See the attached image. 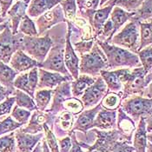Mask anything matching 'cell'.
<instances>
[{"label": "cell", "mask_w": 152, "mask_h": 152, "mask_svg": "<svg viewBox=\"0 0 152 152\" xmlns=\"http://www.w3.org/2000/svg\"><path fill=\"white\" fill-rule=\"evenodd\" d=\"M19 129L14 132L17 152H31L37 143L44 137V133L39 132L37 134H30L23 132L21 128Z\"/></svg>", "instance_id": "5bb4252c"}, {"label": "cell", "mask_w": 152, "mask_h": 152, "mask_svg": "<svg viewBox=\"0 0 152 152\" xmlns=\"http://www.w3.org/2000/svg\"><path fill=\"white\" fill-rule=\"evenodd\" d=\"M63 111L66 110L72 113L73 115H77L83 110V105L81 100L77 99V97H70L67 100H65L63 103Z\"/></svg>", "instance_id": "f35d334b"}, {"label": "cell", "mask_w": 152, "mask_h": 152, "mask_svg": "<svg viewBox=\"0 0 152 152\" xmlns=\"http://www.w3.org/2000/svg\"><path fill=\"white\" fill-rule=\"evenodd\" d=\"M109 43L137 54L140 44L139 22L132 18L111 37Z\"/></svg>", "instance_id": "3957f363"}, {"label": "cell", "mask_w": 152, "mask_h": 152, "mask_svg": "<svg viewBox=\"0 0 152 152\" xmlns=\"http://www.w3.org/2000/svg\"><path fill=\"white\" fill-rule=\"evenodd\" d=\"M61 23H66V19L64 18L63 9L58 4L51 10L37 18L35 25L38 36H41L53 26Z\"/></svg>", "instance_id": "9c48e42d"}, {"label": "cell", "mask_w": 152, "mask_h": 152, "mask_svg": "<svg viewBox=\"0 0 152 152\" xmlns=\"http://www.w3.org/2000/svg\"><path fill=\"white\" fill-rule=\"evenodd\" d=\"M96 79V77L84 75V74H79L77 79H74L73 81L70 82L71 95L77 98L81 96L85 91V90L88 87H90L91 84H93Z\"/></svg>", "instance_id": "4316f807"}, {"label": "cell", "mask_w": 152, "mask_h": 152, "mask_svg": "<svg viewBox=\"0 0 152 152\" xmlns=\"http://www.w3.org/2000/svg\"><path fill=\"white\" fill-rule=\"evenodd\" d=\"M13 96H15L16 105H18L20 108L25 109V110H28L30 111L37 110L35 102H34V99L30 95L23 92L22 91L16 89Z\"/></svg>", "instance_id": "f1b7e54d"}, {"label": "cell", "mask_w": 152, "mask_h": 152, "mask_svg": "<svg viewBox=\"0 0 152 152\" xmlns=\"http://www.w3.org/2000/svg\"><path fill=\"white\" fill-rule=\"evenodd\" d=\"M52 94H53V90H50V89L36 91L34 99H35V104L37 110L39 111L46 110L47 107L49 106V104L51 100Z\"/></svg>", "instance_id": "4dcf8cb0"}, {"label": "cell", "mask_w": 152, "mask_h": 152, "mask_svg": "<svg viewBox=\"0 0 152 152\" xmlns=\"http://www.w3.org/2000/svg\"><path fill=\"white\" fill-rule=\"evenodd\" d=\"M19 73L11 68L8 64L0 61V84L4 87L15 91L16 89L13 86V82L16 77Z\"/></svg>", "instance_id": "83f0119b"}, {"label": "cell", "mask_w": 152, "mask_h": 152, "mask_svg": "<svg viewBox=\"0 0 152 152\" xmlns=\"http://www.w3.org/2000/svg\"><path fill=\"white\" fill-rule=\"evenodd\" d=\"M70 36V27L67 25V32L65 36V45H64V61L66 69L69 71V73L71 75L74 80V79H77L79 76L80 59L72 47Z\"/></svg>", "instance_id": "7c38bea8"}, {"label": "cell", "mask_w": 152, "mask_h": 152, "mask_svg": "<svg viewBox=\"0 0 152 152\" xmlns=\"http://www.w3.org/2000/svg\"><path fill=\"white\" fill-rule=\"evenodd\" d=\"M0 14H1V12H0Z\"/></svg>", "instance_id": "6f0895ef"}, {"label": "cell", "mask_w": 152, "mask_h": 152, "mask_svg": "<svg viewBox=\"0 0 152 152\" xmlns=\"http://www.w3.org/2000/svg\"><path fill=\"white\" fill-rule=\"evenodd\" d=\"M107 86L103 78L99 76L96 77L93 84L88 87L83 94L81 102L84 109H91L96 106L107 93Z\"/></svg>", "instance_id": "30bf717a"}, {"label": "cell", "mask_w": 152, "mask_h": 152, "mask_svg": "<svg viewBox=\"0 0 152 152\" xmlns=\"http://www.w3.org/2000/svg\"><path fill=\"white\" fill-rule=\"evenodd\" d=\"M108 0H100V3H99V7H102L104 4H105L106 2H107Z\"/></svg>", "instance_id": "11a10c76"}, {"label": "cell", "mask_w": 152, "mask_h": 152, "mask_svg": "<svg viewBox=\"0 0 152 152\" xmlns=\"http://www.w3.org/2000/svg\"><path fill=\"white\" fill-rule=\"evenodd\" d=\"M23 124L16 122L11 116L5 117L3 121L0 122V137L7 133H11L18 129L21 128Z\"/></svg>", "instance_id": "60d3db41"}, {"label": "cell", "mask_w": 152, "mask_h": 152, "mask_svg": "<svg viewBox=\"0 0 152 152\" xmlns=\"http://www.w3.org/2000/svg\"><path fill=\"white\" fill-rule=\"evenodd\" d=\"M70 82L71 81L62 83L56 87L55 90H53V103L51 108L47 110L48 112L55 116L56 114L63 111V103L68 98L71 97Z\"/></svg>", "instance_id": "e0dca14e"}, {"label": "cell", "mask_w": 152, "mask_h": 152, "mask_svg": "<svg viewBox=\"0 0 152 152\" xmlns=\"http://www.w3.org/2000/svg\"><path fill=\"white\" fill-rule=\"evenodd\" d=\"M117 123V110H109L101 109L95 117L93 128H97L104 130L114 129Z\"/></svg>", "instance_id": "603a6c76"}, {"label": "cell", "mask_w": 152, "mask_h": 152, "mask_svg": "<svg viewBox=\"0 0 152 152\" xmlns=\"http://www.w3.org/2000/svg\"><path fill=\"white\" fill-rule=\"evenodd\" d=\"M122 101V92L115 93L111 91H107L105 96L101 100L102 108L109 110H116L119 108Z\"/></svg>", "instance_id": "1f68e13d"}, {"label": "cell", "mask_w": 152, "mask_h": 152, "mask_svg": "<svg viewBox=\"0 0 152 152\" xmlns=\"http://www.w3.org/2000/svg\"><path fill=\"white\" fill-rule=\"evenodd\" d=\"M23 34L18 32L13 34L11 29V23L0 32V61L9 64L12 56L18 50H21V41Z\"/></svg>", "instance_id": "ba28073f"}, {"label": "cell", "mask_w": 152, "mask_h": 152, "mask_svg": "<svg viewBox=\"0 0 152 152\" xmlns=\"http://www.w3.org/2000/svg\"><path fill=\"white\" fill-rule=\"evenodd\" d=\"M134 17V12H127L120 7L114 6L110 14V19L113 25V36Z\"/></svg>", "instance_id": "484cf974"}, {"label": "cell", "mask_w": 152, "mask_h": 152, "mask_svg": "<svg viewBox=\"0 0 152 152\" xmlns=\"http://www.w3.org/2000/svg\"><path fill=\"white\" fill-rule=\"evenodd\" d=\"M94 132H96L97 135V140L96 141L94 145L88 146L84 142H79L81 147H84L88 149L87 152H110L109 149H110V145L111 142L118 138L123 139L120 134L118 133V131L116 129H113L112 131H109V132H104V131L96 129L94 130Z\"/></svg>", "instance_id": "4fadbf2b"}, {"label": "cell", "mask_w": 152, "mask_h": 152, "mask_svg": "<svg viewBox=\"0 0 152 152\" xmlns=\"http://www.w3.org/2000/svg\"><path fill=\"white\" fill-rule=\"evenodd\" d=\"M31 116V111L20 108L18 105H15L11 111V117L18 123L21 124H26Z\"/></svg>", "instance_id": "ab89813d"}, {"label": "cell", "mask_w": 152, "mask_h": 152, "mask_svg": "<svg viewBox=\"0 0 152 152\" xmlns=\"http://www.w3.org/2000/svg\"><path fill=\"white\" fill-rule=\"evenodd\" d=\"M28 78H29L31 88L32 91L35 93L37 91V82H38V68L37 67L32 68L31 70H30V71H28Z\"/></svg>", "instance_id": "bcb514c9"}, {"label": "cell", "mask_w": 152, "mask_h": 152, "mask_svg": "<svg viewBox=\"0 0 152 152\" xmlns=\"http://www.w3.org/2000/svg\"><path fill=\"white\" fill-rule=\"evenodd\" d=\"M139 29H140V44L138 51L145 48L151 45L152 44V26L151 22H139Z\"/></svg>", "instance_id": "d6a6232c"}, {"label": "cell", "mask_w": 152, "mask_h": 152, "mask_svg": "<svg viewBox=\"0 0 152 152\" xmlns=\"http://www.w3.org/2000/svg\"><path fill=\"white\" fill-rule=\"evenodd\" d=\"M59 152H69L71 148V138L65 137L58 140Z\"/></svg>", "instance_id": "7dc6e473"}, {"label": "cell", "mask_w": 152, "mask_h": 152, "mask_svg": "<svg viewBox=\"0 0 152 152\" xmlns=\"http://www.w3.org/2000/svg\"><path fill=\"white\" fill-rule=\"evenodd\" d=\"M102 109L101 104H98L91 109H88L86 110H83L79 113V116L77 117V120L76 121L75 124H73V127L71 131L78 130L84 133H87L89 129L93 128V124L95 117L98 111Z\"/></svg>", "instance_id": "d6986e66"}, {"label": "cell", "mask_w": 152, "mask_h": 152, "mask_svg": "<svg viewBox=\"0 0 152 152\" xmlns=\"http://www.w3.org/2000/svg\"><path fill=\"white\" fill-rule=\"evenodd\" d=\"M54 36H55V38H53L50 36L53 40V45L50 49L44 62L39 64V68H42L44 70H49V71H54V72L60 73L65 77H67L70 81H73V78L66 69L64 61L65 38L63 37L62 35H58L57 37V35L55 34Z\"/></svg>", "instance_id": "7a4b0ae2"}, {"label": "cell", "mask_w": 152, "mask_h": 152, "mask_svg": "<svg viewBox=\"0 0 152 152\" xmlns=\"http://www.w3.org/2000/svg\"><path fill=\"white\" fill-rule=\"evenodd\" d=\"M59 4L63 9L66 22H73L77 16V7L76 0H62Z\"/></svg>", "instance_id": "74e56055"}, {"label": "cell", "mask_w": 152, "mask_h": 152, "mask_svg": "<svg viewBox=\"0 0 152 152\" xmlns=\"http://www.w3.org/2000/svg\"><path fill=\"white\" fill-rule=\"evenodd\" d=\"M151 0H145L141 6L134 12L133 18L137 20L138 22H151Z\"/></svg>", "instance_id": "836d02e7"}, {"label": "cell", "mask_w": 152, "mask_h": 152, "mask_svg": "<svg viewBox=\"0 0 152 152\" xmlns=\"http://www.w3.org/2000/svg\"><path fill=\"white\" fill-rule=\"evenodd\" d=\"M133 138L135 152H146L148 146V131L146 127V117H140Z\"/></svg>", "instance_id": "cb8c5ba5"}, {"label": "cell", "mask_w": 152, "mask_h": 152, "mask_svg": "<svg viewBox=\"0 0 152 152\" xmlns=\"http://www.w3.org/2000/svg\"><path fill=\"white\" fill-rule=\"evenodd\" d=\"M10 23V21H9V19L7 20V21H5V22H4V23H0V32L1 31H4V29L7 26V24Z\"/></svg>", "instance_id": "db71d44e"}, {"label": "cell", "mask_w": 152, "mask_h": 152, "mask_svg": "<svg viewBox=\"0 0 152 152\" xmlns=\"http://www.w3.org/2000/svg\"><path fill=\"white\" fill-rule=\"evenodd\" d=\"M61 1L62 0H31L26 10V15L31 18H37L58 5Z\"/></svg>", "instance_id": "7402d4cb"}, {"label": "cell", "mask_w": 152, "mask_h": 152, "mask_svg": "<svg viewBox=\"0 0 152 152\" xmlns=\"http://www.w3.org/2000/svg\"><path fill=\"white\" fill-rule=\"evenodd\" d=\"M13 86L15 89L22 91L23 92L27 93L28 95H30L33 99H34V95L35 93L32 91L30 83H29V78H28V71H25L23 73H19L14 82H13Z\"/></svg>", "instance_id": "e575fe53"}, {"label": "cell", "mask_w": 152, "mask_h": 152, "mask_svg": "<svg viewBox=\"0 0 152 152\" xmlns=\"http://www.w3.org/2000/svg\"><path fill=\"white\" fill-rule=\"evenodd\" d=\"M30 1L31 0L16 1V3L12 4L6 13V16L11 23L12 32L14 35L18 33L19 23L23 17L26 15V10H27Z\"/></svg>", "instance_id": "ac0fdd59"}, {"label": "cell", "mask_w": 152, "mask_h": 152, "mask_svg": "<svg viewBox=\"0 0 152 152\" xmlns=\"http://www.w3.org/2000/svg\"><path fill=\"white\" fill-rule=\"evenodd\" d=\"M118 117H117V131L121 137L125 141L131 142L133 133L136 129L135 121L120 108L117 109Z\"/></svg>", "instance_id": "ffe728a7"}, {"label": "cell", "mask_w": 152, "mask_h": 152, "mask_svg": "<svg viewBox=\"0 0 152 152\" xmlns=\"http://www.w3.org/2000/svg\"><path fill=\"white\" fill-rule=\"evenodd\" d=\"M74 116L75 115L69 111H61L60 115L57 117L55 122V129H53V133L56 137H58L61 139L62 137H64L65 133L71 131V129L73 127Z\"/></svg>", "instance_id": "d4e9b609"}, {"label": "cell", "mask_w": 152, "mask_h": 152, "mask_svg": "<svg viewBox=\"0 0 152 152\" xmlns=\"http://www.w3.org/2000/svg\"><path fill=\"white\" fill-rule=\"evenodd\" d=\"M67 81L70 80L60 73L38 68V82L37 85V91L44 89L52 90L60 83Z\"/></svg>", "instance_id": "9a60e30c"}, {"label": "cell", "mask_w": 152, "mask_h": 152, "mask_svg": "<svg viewBox=\"0 0 152 152\" xmlns=\"http://www.w3.org/2000/svg\"><path fill=\"white\" fill-rule=\"evenodd\" d=\"M112 8V6H103L99 9H96L92 12L91 18L88 20V23L91 26L93 35L96 39L101 33L103 26L109 18Z\"/></svg>", "instance_id": "44dd1931"}, {"label": "cell", "mask_w": 152, "mask_h": 152, "mask_svg": "<svg viewBox=\"0 0 152 152\" xmlns=\"http://www.w3.org/2000/svg\"><path fill=\"white\" fill-rule=\"evenodd\" d=\"M15 104V96H9L4 101L0 103V117L11 113L12 109Z\"/></svg>", "instance_id": "f6af8a7d"}, {"label": "cell", "mask_w": 152, "mask_h": 152, "mask_svg": "<svg viewBox=\"0 0 152 152\" xmlns=\"http://www.w3.org/2000/svg\"><path fill=\"white\" fill-rule=\"evenodd\" d=\"M139 61L141 63V66L146 74L151 72L152 68V47L151 45L145 47L140 50L137 53Z\"/></svg>", "instance_id": "8d00e7d4"}, {"label": "cell", "mask_w": 152, "mask_h": 152, "mask_svg": "<svg viewBox=\"0 0 152 152\" xmlns=\"http://www.w3.org/2000/svg\"><path fill=\"white\" fill-rule=\"evenodd\" d=\"M14 91H11L0 84V103L4 101L7 97L12 96L14 94Z\"/></svg>", "instance_id": "681fc988"}, {"label": "cell", "mask_w": 152, "mask_h": 152, "mask_svg": "<svg viewBox=\"0 0 152 152\" xmlns=\"http://www.w3.org/2000/svg\"><path fill=\"white\" fill-rule=\"evenodd\" d=\"M53 45V40L50 31H46L44 37H29L23 35L21 50L39 64L46 58L50 49Z\"/></svg>", "instance_id": "277c9868"}, {"label": "cell", "mask_w": 152, "mask_h": 152, "mask_svg": "<svg viewBox=\"0 0 152 152\" xmlns=\"http://www.w3.org/2000/svg\"><path fill=\"white\" fill-rule=\"evenodd\" d=\"M0 152H17L14 132L0 137Z\"/></svg>", "instance_id": "b9f144b4"}, {"label": "cell", "mask_w": 152, "mask_h": 152, "mask_svg": "<svg viewBox=\"0 0 152 152\" xmlns=\"http://www.w3.org/2000/svg\"><path fill=\"white\" fill-rule=\"evenodd\" d=\"M151 98L136 96L122 100L120 108L135 122H137L140 117L151 116Z\"/></svg>", "instance_id": "52a82bcc"}, {"label": "cell", "mask_w": 152, "mask_h": 152, "mask_svg": "<svg viewBox=\"0 0 152 152\" xmlns=\"http://www.w3.org/2000/svg\"><path fill=\"white\" fill-rule=\"evenodd\" d=\"M42 144H41V142H38L37 143V146H36V148L33 149V151L31 152H43V150H42V146H41Z\"/></svg>", "instance_id": "f5cc1de1"}, {"label": "cell", "mask_w": 152, "mask_h": 152, "mask_svg": "<svg viewBox=\"0 0 152 152\" xmlns=\"http://www.w3.org/2000/svg\"><path fill=\"white\" fill-rule=\"evenodd\" d=\"M144 1L145 0H108L103 6H117L125 12H135Z\"/></svg>", "instance_id": "f546056e"}, {"label": "cell", "mask_w": 152, "mask_h": 152, "mask_svg": "<svg viewBox=\"0 0 152 152\" xmlns=\"http://www.w3.org/2000/svg\"><path fill=\"white\" fill-rule=\"evenodd\" d=\"M16 1H20V0H16Z\"/></svg>", "instance_id": "9f6ffc18"}, {"label": "cell", "mask_w": 152, "mask_h": 152, "mask_svg": "<svg viewBox=\"0 0 152 152\" xmlns=\"http://www.w3.org/2000/svg\"><path fill=\"white\" fill-rule=\"evenodd\" d=\"M13 1L14 0H0V12H1L0 16L3 18H7L6 13L13 4Z\"/></svg>", "instance_id": "c3c4849f"}, {"label": "cell", "mask_w": 152, "mask_h": 152, "mask_svg": "<svg viewBox=\"0 0 152 152\" xmlns=\"http://www.w3.org/2000/svg\"><path fill=\"white\" fill-rule=\"evenodd\" d=\"M131 142L128 141L123 140L121 138L116 139L111 142L110 145V152H135L133 146L130 144Z\"/></svg>", "instance_id": "7bdbcfd3"}, {"label": "cell", "mask_w": 152, "mask_h": 152, "mask_svg": "<svg viewBox=\"0 0 152 152\" xmlns=\"http://www.w3.org/2000/svg\"><path fill=\"white\" fill-rule=\"evenodd\" d=\"M99 3H100V0H87L84 10L96 11V10L98 9V7H99ZM82 13H81V14H82Z\"/></svg>", "instance_id": "f907efd6"}, {"label": "cell", "mask_w": 152, "mask_h": 152, "mask_svg": "<svg viewBox=\"0 0 152 152\" xmlns=\"http://www.w3.org/2000/svg\"><path fill=\"white\" fill-rule=\"evenodd\" d=\"M18 32L21 33L24 36H29V37H38V33L36 28L35 22L29 18L27 15H25L20 21Z\"/></svg>", "instance_id": "d590c367"}, {"label": "cell", "mask_w": 152, "mask_h": 152, "mask_svg": "<svg viewBox=\"0 0 152 152\" xmlns=\"http://www.w3.org/2000/svg\"><path fill=\"white\" fill-rule=\"evenodd\" d=\"M107 70L106 57L99 45L95 42L91 50L81 56L79 63V74L97 77L102 70Z\"/></svg>", "instance_id": "5b68a950"}, {"label": "cell", "mask_w": 152, "mask_h": 152, "mask_svg": "<svg viewBox=\"0 0 152 152\" xmlns=\"http://www.w3.org/2000/svg\"><path fill=\"white\" fill-rule=\"evenodd\" d=\"M95 42L99 45L105 55L108 70H117L122 67L129 69L141 67L140 61L136 53L100 40H96Z\"/></svg>", "instance_id": "6da1fadb"}, {"label": "cell", "mask_w": 152, "mask_h": 152, "mask_svg": "<svg viewBox=\"0 0 152 152\" xmlns=\"http://www.w3.org/2000/svg\"><path fill=\"white\" fill-rule=\"evenodd\" d=\"M130 73L129 68H122L118 70H104L100 72V77L105 83L108 91L120 93L122 92L123 84L126 82Z\"/></svg>", "instance_id": "8fae6325"}, {"label": "cell", "mask_w": 152, "mask_h": 152, "mask_svg": "<svg viewBox=\"0 0 152 152\" xmlns=\"http://www.w3.org/2000/svg\"><path fill=\"white\" fill-rule=\"evenodd\" d=\"M44 130H45V137H46L45 142H46L49 149H50L51 152H59L58 139L55 137L53 131L49 128V126L47 125L46 124L44 125Z\"/></svg>", "instance_id": "ee69618b"}, {"label": "cell", "mask_w": 152, "mask_h": 152, "mask_svg": "<svg viewBox=\"0 0 152 152\" xmlns=\"http://www.w3.org/2000/svg\"><path fill=\"white\" fill-rule=\"evenodd\" d=\"M123 85L122 100L136 94H140V96L146 97L147 91L151 85V72L146 74L142 66L134 68L132 71L130 70L126 82Z\"/></svg>", "instance_id": "8992f818"}, {"label": "cell", "mask_w": 152, "mask_h": 152, "mask_svg": "<svg viewBox=\"0 0 152 152\" xmlns=\"http://www.w3.org/2000/svg\"><path fill=\"white\" fill-rule=\"evenodd\" d=\"M86 2H87V0H76L77 7V9H78V14H79V15L84 11Z\"/></svg>", "instance_id": "816d5d0a"}, {"label": "cell", "mask_w": 152, "mask_h": 152, "mask_svg": "<svg viewBox=\"0 0 152 152\" xmlns=\"http://www.w3.org/2000/svg\"><path fill=\"white\" fill-rule=\"evenodd\" d=\"M9 66L18 73H22L31 70L32 68H39V63L35 59L28 56L22 50H17L10 59Z\"/></svg>", "instance_id": "2e32d148"}]
</instances>
